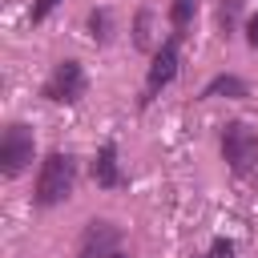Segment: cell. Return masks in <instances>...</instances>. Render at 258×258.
Here are the masks:
<instances>
[{"mask_svg": "<svg viewBox=\"0 0 258 258\" xmlns=\"http://www.w3.org/2000/svg\"><path fill=\"white\" fill-rule=\"evenodd\" d=\"M89 28H93V40H109V12L105 8H93L89 12Z\"/></svg>", "mask_w": 258, "mask_h": 258, "instance_id": "obj_11", "label": "cell"}, {"mask_svg": "<svg viewBox=\"0 0 258 258\" xmlns=\"http://www.w3.org/2000/svg\"><path fill=\"white\" fill-rule=\"evenodd\" d=\"M246 40H250V48H258V12H254L250 24H246Z\"/></svg>", "mask_w": 258, "mask_h": 258, "instance_id": "obj_15", "label": "cell"}, {"mask_svg": "<svg viewBox=\"0 0 258 258\" xmlns=\"http://www.w3.org/2000/svg\"><path fill=\"white\" fill-rule=\"evenodd\" d=\"M117 246H121V230H117L109 218H93V222L81 230L77 258H113Z\"/></svg>", "mask_w": 258, "mask_h": 258, "instance_id": "obj_6", "label": "cell"}, {"mask_svg": "<svg viewBox=\"0 0 258 258\" xmlns=\"http://www.w3.org/2000/svg\"><path fill=\"white\" fill-rule=\"evenodd\" d=\"M56 4H60V0H32V12H28V20H32V24H40V20H44V16H48Z\"/></svg>", "mask_w": 258, "mask_h": 258, "instance_id": "obj_14", "label": "cell"}, {"mask_svg": "<svg viewBox=\"0 0 258 258\" xmlns=\"http://www.w3.org/2000/svg\"><path fill=\"white\" fill-rule=\"evenodd\" d=\"M133 40H137V48H149V12H137V24H133Z\"/></svg>", "mask_w": 258, "mask_h": 258, "instance_id": "obj_12", "label": "cell"}, {"mask_svg": "<svg viewBox=\"0 0 258 258\" xmlns=\"http://www.w3.org/2000/svg\"><path fill=\"white\" fill-rule=\"evenodd\" d=\"M32 153H36V137L24 121H12L4 133H0V173L4 177H20L28 165H32Z\"/></svg>", "mask_w": 258, "mask_h": 258, "instance_id": "obj_3", "label": "cell"}, {"mask_svg": "<svg viewBox=\"0 0 258 258\" xmlns=\"http://www.w3.org/2000/svg\"><path fill=\"white\" fill-rule=\"evenodd\" d=\"M194 258H198V254H194Z\"/></svg>", "mask_w": 258, "mask_h": 258, "instance_id": "obj_17", "label": "cell"}, {"mask_svg": "<svg viewBox=\"0 0 258 258\" xmlns=\"http://www.w3.org/2000/svg\"><path fill=\"white\" fill-rule=\"evenodd\" d=\"M177 40H181V36L173 32V36L153 52V64H149V73H145V89H141V105H149V101L177 77Z\"/></svg>", "mask_w": 258, "mask_h": 258, "instance_id": "obj_5", "label": "cell"}, {"mask_svg": "<svg viewBox=\"0 0 258 258\" xmlns=\"http://www.w3.org/2000/svg\"><path fill=\"white\" fill-rule=\"evenodd\" d=\"M246 97L250 89H246V81H238V77H214L206 89H202V97Z\"/></svg>", "mask_w": 258, "mask_h": 258, "instance_id": "obj_8", "label": "cell"}, {"mask_svg": "<svg viewBox=\"0 0 258 258\" xmlns=\"http://www.w3.org/2000/svg\"><path fill=\"white\" fill-rule=\"evenodd\" d=\"M73 181H77V157L64 153V149H52L44 161H40V173H36V185H32V202L36 206H56L73 194Z\"/></svg>", "mask_w": 258, "mask_h": 258, "instance_id": "obj_1", "label": "cell"}, {"mask_svg": "<svg viewBox=\"0 0 258 258\" xmlns=\"http://www.w3.org/2000/svg\"><path fill=\"white\" fill-rule=\"evenodd\" d=\"M113 258H125V254H121V250H117V254H113Z\"/></svg>", "mask_w": 258, "mask_h": 258, "instance_id": "obj_16", "label": "cell"}, {"mask_svg": "<svg viewBox=\"0 0 258 258\" xmlns=\"http://www.w3.org/2000/svg\"><path fill=\"white\" fill-rule=\"evenodd\" d=\"M242 4H246V0H222L218 24H222V32H226V36H230V32L238 28V12H242Z\"/></svg>", "mask_w": 258, "mask_h": 258, "instance_id": "obj_10", "label": "cell"}, {"mask_svg": "<svg viewBox=\"0 0 258 258\" xmlns=\"http://www.w3.org/2000/svg\"><path fill=\"white\" fill-rule=\"evenodd\" d=\"M206 258H238V250H234V242L230 238H214V246H210V254Z\"/></svg>", "mask_w": 258, "mask_h": 258, "instance_id": "obj_13", "label": "cell"}, {"mask_svg": "<svg viewBox=\"0 0 258 258\" xmlns=\"http://www.w3.org/2000/svg\"><path fill=\"white\" fill-rule=\"evenodd\" d=\"M85 85L89 81H85L81 60H56L52 73H48V81H44V89H40V97L56 101V105H77L85 97Z\"/></svg>", "mask_w": 258, "mask_h": 258, "instance_id": "obj_4", "label": "cell"}, {"mask_svg": "<svg viewBox=\"0 0 258 258\" xmlns=\"http://www.w3.org/2000/svg\"><path fill=\"white\" fill-rule=\"evenodd\" d=\"M93 181H97L101 189L125 185V173H121V165H117V145H113V141H105V145L97 149V157H93Z\"/></svg>", "mask_w": 258, "mask_h": 258, "instance_id": "obj_7", "label": "cell"}, {"mask_svg": "<svg viewBox=\"0 0 258 258\" xmlns=\"http://www.w3.org/2000/svg\"><path fill=\"white\" fill-rule=\"evenodd\" d=\"M194 12H198V0H173L169 4V20H173V32L181 36V28L194 20Z\"/></svg>", "mask_w": 258, "mask_h": 258, "instance_id": "obj_9", "label": "cell"}, {"mask_svg": "<svg viewBox=\"0 0 258 258\" xmlns=\"http://www.w3.org/2000/svg\"><path fill=\"white\" fill-rule=\"evenodd\" d=\"M222 157H226L234 177H246L258 165V137H254V129L246 121H230L222 129Z\"/></svg>", "mask_w": 258, "mask_h": 258, "instance_id": "obj_2", "label": "cell"}]
</instances>
